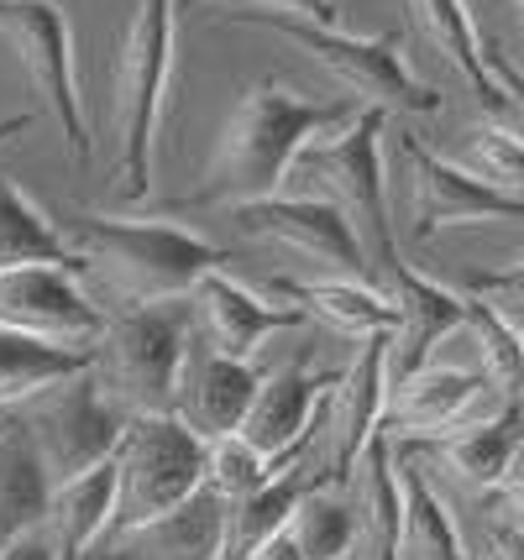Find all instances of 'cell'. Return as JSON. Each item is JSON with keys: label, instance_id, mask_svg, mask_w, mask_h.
<instances>
[{"label": "cell", "instance_id": "cell-1", "mask_svg": "<svg viewBox=\"0 0 524 560\" xmlns=\"http://www.w3.org/2000/svg\"><path fill=\"white\" fill-rule=\"evenodd\" d=\"M351 110H357L351 95L315 100L294 90V84H283L278 73L257 79L247 95L236 100V110L225 116L216 152H210V163L200 173V189L174 199L168 210H236V205H252V199L283 195L294 158L321 131L347 121Z\"/></svg>", "mask_w": 524, "mask_h": 560}, {"label": "cell", "instance_id": "cell-2", "mask_svg": "<svg viewBox=\"0 0 524 560\" xmlns=\"http://www.w3.org/2000/svg\"><path fill=\"white\" fill-rule=\"evenodd\" d=\"M74 246V268L95 278L121 304H158V299H189L210 268H225V252L205 242L200 231L168 215H101L79 210L74 231H63Z\"/></svg>", "mask_w": 524, "mask_h": 560}, {"label": "cell", "instance_id": "cell-3", "mask_svg": "<svg viewBox=\"0 0 524 560\" xmlns=\"http://www.w3.org/2000/svg\"><path fill=\"white\" fill-rule=\"evenodd\" d=\"M178 43V0H137L110 63V126H116V195L142 205L152 195L158 163V126L174 79Z\"/></svg>", "mask_w": 524, "mask_h": 560}, {"label": "cell", "instance_id": "cell-4", "mask_svg": "<svg viewBox=\"0 0 524 560\" xmlns=\"http://www.w3.org/2000/svg\"><path fill=\"white\" fill-rule=\"evenodd\" d=\"M189 341H195L189 299L116 304L105 310V330L90 346V377L121 419L168 415Z\"/></svg>", "mask_w": 524, "mask_h": 560}, {"label": "cell", "instance_id": "cell-5", "mask_svg": "<svg viewBox=\"0 0 524 560\" xmlns=\"http://www.w3.org/2000/svg\"><path fill=\"white\" fill-rule=\"evenodd\" d=\"M383 126L388 110L357 105L341 126L321 131L315 142L294 158L289 184H300V195L330 199L351 220L357 242L368 252L377 272L399 262V236H394V210H388V173H383Z\"/></svg>", "mask_w": 524, "mask_h": 560}, {"label": "cell", "instance_id": "cell-6", "mask_svg": "<svg viewBox=\"0 0 524 560\" xmlns=\"http://www.w3.org/2000/svg\"><path fill=\"white\" fill-rule=\"evenodd\" d=\"M231 22L278 32L289 48L310 52L357 105H377V110H388V116H435V110H441V95H435L430 84H420V79L409 73V63H404L399 32L357 37V32H341V26H315V22H300V16L263 11V5H242Z\"/></svg>", "mask_w": 524, "mask_h": 560}, {"label": "cell", "instance_id": "cell-7", "mask_svg": "<svg viewBox=\"0 0 524 560\" xmlns=\"http://www.w3.org/2000/svg\"><path fill=\"white\" fill-rule=\"evenodd\" d=\"M351 362L330 377L310 440H304V456L294 462L300 482H347L351 462L368 451V440L383 424V404H388V330L351 341Z\"/></svg>", "mask_w": 524, "mask_h": 560}, {"label": "cell", "instance_id": "cell-8", "mask_svg": "<svg viewBox=\"0 0 524 560\" xmlns=\"http://www.w3.org/2000/svg\"><path fill=\"white\" fill-rule=\"evenodd\" d=\"M205 488V440L168 409V415L126 419L116 445V518L110 535L131 529L152 513L184 503Z\"/></svg>", "mask_w": 524, "mask_h": 560}, {"label": "cell", "instance_id": "cell-9", "mask_svg": "<svg viewBox=\"0 0 524 560\" xmlns=\"http://www.w3.org/2000/svg\"><path fill=\"white\" fill-rule=\"evenodd\" d=\"M0 43L16 52L26 79L37 84V95L58 121V137L69 147V163L90 168L95 137L90 116L79 100V63H74V32L58 0H0Z\"/></svg>", "mask_w": 524, "mask_h": 560}, {"label": "cell", "instance_id": "cell-10", "mask_svg": "<svg viewBox=\"0 0 524 560\" xmlns=\"http://www.w3.org/2000/svg\"><path fill=\"white\" fill-rule=\"evenodd\" d=\"M11 415L22 419V430L32 435V445H37V456H43V466H48V477H53V488L79 477V471H90V466L110 462L126 430V419L101 398L90 366L74 372V377L48 383L43 393H32Z\"/></svg>", "mask_w": 524, "mask_h": 560}, {"label": "cell", "instance_id": "cell-11", "mask_svg": "<svg viewBox=\"0 0 524 560\" xmlns=\"http://www.w3.org/2000/svg\"><path fill=\"white\" fill-rule=\"evenodd\" d=\"M520 404L503 398L473 362H430L404 372L399 383H388V404H383V424L377 435L394 445H420V440H441L467 424H488V419L514 415Z\"/></svg>", "mask_w": 524, "mask_h": 560}, {"label": "cell", "instance_id": "cell-12", "mask_svg": "<svg viewBox=\"0 0 524 560\" xmlns=\"http://www.w3.org/2000/svg\"><path fill=\"white\" fill-rule=\"evenodd\" d=\"M231 215L252 242H268L321 272H341V278H373L377 272L362 242H357L351 220L321 195H268L252 199V205H236Z\"/></svg>", "mask_w": 524, "mask_h": 560}, {"label": "cell", "instance_id": "cell-13", "mask_svg": "<svg viewBox=\"0 0 524 560\" xmlns=\"http://www.w3.org/2000/svg\"><path fill=\"white\" fill-rule=\"evenodd\" d=\"M0 325L58 346H95L105 330V304L74 262H16L0 268Z\"/></svg>", "mask_w": 524, "mask_h": 560}, {"label": "cell", "instance_id": "cell-14", "mask_svg": "<svg viewBox=\"0 0 524 560\" xmlns=\"http://www.w3.org/2000/svg\"><path fill=\"white\" fill-rule=\"evenodd\" d=\"M399 163L409 178V199H415V236L430 242L451 225H493V220H524V199L499 195L493 184H482L477 173L462 163L441 158L435 147L420 137H399Z\"/></svg>", "mask_w": 524, "mask_h": 560}, {"label": "cell", "instance_id": "cell-15", "mask_svg": "<svg viewBox=\"0 0 524 560\" xmlns=\"http://www.w3.org/2000/svg\"><path fill=\"white\" fill-rule=\"evenodd\" d=\"M189 315H195V336L205 346H216L225 357H242V362H252L273 336L304 325L300 304H289V299L273 304V299L252 293L242 278H231L225 268H210L189 289Z\"/></svg>", "mask_w": 524, "mask_h": 560}, {"label": "cell", "instance_id": "cell-16", "mask_svg": "<svg viewBox=\"0 0 524 560\" xmlns=\"http://www.w3.org/2000/svg\"><path fill=\"white\" fill-rule=\"evenodd\" d=\"M336 372H310L304 362H283L273 372H263V383L252 393V409L242 419V435L278 466V471H294V462L304 456V440L315 424L325 388H330Z\"/></svg>", "mask_w": 524, "mask_h": 560}, {"label": "cell", "instance_id": "cell-17", "mask_svg": "<svg viewBox=\"0 0 524 560\" xmlns=\"http://www.w3.org/2000/svg\"><path fill=\"white\" fill-rule=\"evenodd\" d=\"M221 535H225V498L200 488L189 492L184 503H174V509L105 535L84 560H221Z\"/></svg>", "mask_w": 524, "mask_h": 560}, {"label": "cell", "instance_id": "cell-18", "mask_svg": "<svg viewBox=\"0 0 524 560\" xmlns=\"http://www.w3.org/2000/svg\"><path fill=\"white\" fill-rule=\"evenodd\" d=\"M383 278H388V293H394V304H399V325L388 330V377L399 383L404 372H415V366L430 362L451 336H462L467 293L415 272L404 257L383 272Z\"/></svg>", "mask_w": 524, "mask_h": 560}, {"label": "cell", "instance_id": "cell-19", "mask_svg": "<svg viewBox=\"0 0 524 560\" xmlns=\"http://www.w3.org/2000/svg\"><path fill=\"white\" fill-rule=\"evenodd\" d=\"M263 383V372L242 357H225L216 346H205L200 336L189 341L184 372H178V393H174V415L210 445L221 435H236L242 419L252 409V393Z\"/></svg>", "mask_w": 524, "mask_h": 560}, {"label": "cell", "instance_id": "cell-20", "mask_svg": "<svg viewBox=\"0 0 524 560\" xmlns=\"http://www.w3.org/2000/svg\"><path fill=\"white\" fill-rule=\"evenodd\" d=\"M520 409L503 419H488V424H467V430H451L441 440H420V445H404L415 451L420 466L430 477H446L456 492L467 498H488L499 492L509 477H514V462H520Z\"/></svg>", "mask_w": 524, "mask_h": 560}, {"label": "cell", "instance_id": "cell-21", "mask_svg": "<svg viewBox=\"0 0 524 560\" xmlns=\"http://www.w3.org/2000/svg\"><path fill=\"white\" fill-rule=\"evenodd\" d=\"M347 503L357 518V560H399L404 535V488H399V451L388 435H373L368 451L347 471Z\"/></svg>", "mask_w": 524, "mask_h": 560}, {"label": "cell", "instance_id": "cell-22", "mask_svg": "<svg viewBox=\"0 0 524 560\" xmlns=\"http://www.w3.org/2000/svg\"><path fill=\"white\" fill-rule=\"evenodd\" d=\"M278 293L289 304H300L304 319H315L330 336H347V341H362V336L399 325V304L377 278H341V272H321V278H304V283L278 278Z\"/></svg>", "mask_w": 524, "mask_h": 560}, {"label": "cell", "instance_id": "cell-23", "mask_svg": "<svg viewBox=\"0 0 524 560\" xmlns=\"http://www.w3.org/2000/svg\"><path fill=\"white\" fill-rule=\"evenodd\" d=\"M110 518H116V456L53 488L43 535L53 539L58 560H84L110 535Z\"/></svg>", "mask_w": 524, "mask_h": 560}, {"label": "cell", "instance_id": "cell-24", "mask_svg": "<svg viewBox=\"0 0 524 560\" xmlns=\"http://www.w3.org/2000/svg\"><path fill=\"white\" fill-rule=\"evenodd\" d=\"M404 5H409V16H415L424 43L441 52L451 69H456V79L477 95V105H482L488 116L509 110L499 79L488 69V43H482V32H477L467 0H404Z\"/></svg>", "mask_w": 524, "mask_h": 560}, {"label": "cell", "instance_id": "cell-25", "mask_svg": "<svg viewBox=\"0 0 524 560\" xmlns=\"http://www.w3.org/2000/svg\"><path fill=\"white\" fill-rule=\"evenodd\" d=\"M399 451V488H404V535H399V560H477L467 550V539L456 529L441 482L420 466L415 451Z\"/></svg>", "mask_w": 524, "mask_h": 560}, {"label": "cell", "instance_id": "cell-26", "mask_svg": "<svg viewBox=\"0 0 524 560\" xmlns=\"http://www.w3.org/2000/svg\"><path fill=\"white\" fill-rule=\"evenodd\" d=\"M48 498H53V477L32 435L22 430V419L11 415L5 430H0V539L11 535H26L43 524L48 513Z\"/></svg>", "mask_w": 524, "mask_h": 560}, {"label": "cell", "instance_id": "cell-27", "mask_svg": "<svg viewBox=\"0 0 524 560\" xmlns=\"http://www.w3.org/2000/svg\"><path fill=\"white\" fill-rule=\"evenodd\" d=\"M90 366V346H58L0 325V409H16L32 393H43L58 377H74Z\"/></svg>", "mask_w": 524, "mask_h": 560}, {"label": "cell", "instance_id": "cell-28", "mask_svg": "<svg viewBox=\"0 0 524 560\" xmlns=\"http://www.w3.org/2000/svg\"><path fill=\"white\" fill-rule=\"evenodd\" d=\"M289 539L304 560H357V518L341 482H304L289 509Z\"/></svg>", "mask_w": 524, "mask_h": 560}, {"label": "cell", "instance_id": "cell-29", "mask_svg": "<svg viewBox=\"0 0 524 560\" xmlns=\"http://www.w3.org/2000/svg\"><path fill=\"white\" fill-rule=\"evenodd\" d=\"M16 262H74V246L43 205L16 189L11 173H0V268Z\"/></svg>", "mask_w": 524, "mask_h": 560}, {"label": "cell", "instance_id": "cell-30", "mask_svg": "<svg viewBox=\"0 0 524 560\" xmlns=\"http://www.w3.org/2000/svg\"><path fill=\"white\" fill-rule=\"evenodd\" d=\"M467 293V289H462ZM462 341L473 346V366L503 393V398H524V330L467 293V319H462Z\"/></svg>", "mask_w": 524, "mask_h": 560}, {"label": "cell", "instance_id": "cell-31", "mask_svg": "<svg viewBox=\"0 0 524 560\" xmlns=\"http://www.w3.org/2000/svg\"><path fill=\"white\" fill-rule=\"evenodd\" d=\"M300 477L294 471H283L273 477L268 488L247 492V498H231L225 503V535H221V560H242L252 556L263 539H273L289 529V509H294V498H300Z\"/></svg>", "mask_w": 524, "mask_h": 560}, {"label": "cell", "instance_id": "cell-32", "mask_svg": "<svg viewBox=\"0 0 524 560\" xmlns=\"http://www.w3.org/2000/svg\"><path fill=\"white\" fill-rule=\"evenodd\" d=\"M273 477H283V471H278L242 430L205 445V488L216 492V498H225V503H231V498H247V492H257V488H268Z\"/></svg>", "mask_w": 524, "mask_h": 560}, {"label": "cell", "instance_id": "cell-33", "mask_svg": "<svg viewBox=\"0 0 524 560\" xmlns=\"http://www.w3.org/2000/svg\"><path fill=\"white\" fill-rule=\"evenodd\" d=\"M462 168L477 173L482 184H493L499 195L524 199V137L499 121L473 126L467 147H462Z\"/></svg>", "mask_w": 524, "mask_h": 560}, {"label": "cell", "instance_id": "cell-34", "mask_svg": "<svg viewBox=\"0 0 524 560\" xmlns=\"http://www.w3.org/2000/svg\"><path fill=\"white\" fill-rule=\"evenodd\" d=\"M462 289L473 293V299H482V304H493L509 325L524 330V257L509 262V268H499V272H473Z\"/></svg>", "mask_w": 524, "mask_h": 560}, {"label": "cell", "instance_id": "cell-35", "mask_svg": "<svg viewBox=\"0 0 524 560\" xmlns=\"http://www.w3.org/2000/svg\"><path fill=\"white\" fill-rule=\"evenodd\" d=\"M178 5H216V0H178ZM242 5H263V11H278V16L336 26V0H242Z\"/></svg>", "mask_w": 524, "mask_h": 560}, {"label": "cell", "instance_id": "cell-36", "mask_svg": "<svg viewBox=\"0 0 524 560\" xmlns=\"http://www.w3.org/2000/svg\"><path fill=\"white\" fill-rule=\"evenodd\" d=\"M488 503H493V529L524 535V477H509L499 492H488Z\"/></svg>", "mask_w": 524, "mask_h": 560}, {"label": "cell", "instance_id": "cell-37", "mask_svg": "<svg viewBox=\"0 0 524 560\" xmlns=\"http://www.w3.org/2000/svg\"><path fill=\"white\" fill-rule=\"evenodd\" d=\"M488 69H493V79H499V90H503V100H509V110H520V116H524V63L503 58L499 48H488Z\"/></svg>", "mask_w": 524, "mask_h": 560}, {"label": "cell", "instance_id": "cell-38", "mask_svg": "<svg viewBox=\"0 0 524 560\" xmlns=\"http://www.w3.org/2000/svg\"><path fill=\"white\" fill-rule=\"evenodd\" d=\"M0 560H58V550H53V539L43 535V524H37V529H26V535L0 539Z\"/></svg>", "mask_w": 524, "mask_h": 560}, {"label": "cell", "instance_id": "cell-39", "mask_svg": "<svg viewBox=\"0 0 524 560\" xmlns=\"http://www.w3.org/2000/svg\"><path fill=\"white\" fill-rule=\"evenodd\" d=\"M242 560H304V556H300V545L289 539V529H283V535L263 539V545H257L252 556H242Z\"/></svg>", "mask_w": 524, "mask_h": 560}, {"label": "cell", "instance_id": "cell-40", "mask_svg": "<svg viewBox=\"0 0 524 560\" xmlns=\"http://www.w3.org/2000/svg\"><path fill=\"white\" fill-rule=\"evenodd\" d=\"M488 560H524V535H514V529H493V550H488Z\"/></svg>", "mask_w": 524, "mask_h": 560}, {"label": "cell", "instance_id": "cell-41", "mask_svg": "<svg viewBox=\"0 0 524 560\" xmlns=\"http://www.w3.org/2000/svg\"><path fill=\"white\" fill-rule=\"evenodd\" d=\"M22 131H32V116H0V142H11Z\"/></svg>", "mask_w": 524, "mask_h": 560}, {"label": "cell", "instance_id": "cell-42", "mask_svg": "<svg viewBox=\"0 0 524 560\" xmlns=\"http://www.w3.org/2000/svg\"><path fill=\"white\" fill-rule=\"evenodd\" d=\"M5 419H11V409H0V430H5Z\"/></svg>", "mask_w": 524, "mask_h": 560}, {"label": "cell", "instance_id": "cell-43", "mask_svg": "<svg viewBox=\"0 0 524 560\" xmlns=\"http://www.w3.org/2000/svg\"><path fill=\"white\" fill-rule=\"evenodd\" d=\"M514 11H520V22H524V0H514Z\"/></svg>", "mask_w": 524, "mask_h": 560}]
</instances>
